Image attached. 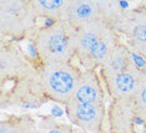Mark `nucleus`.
I'll list each match as a JSON object with an SVG mask.
<instances>
[{
	"label": "nucleus",
	"instance_id": "1",
	"mask_svg": "<svg viewBox=\"0 0 146 133\" xmlns=\"http://www.w3.org/2000/svg\"><path fill=\"white\" fill-rule=\"evenodd\" d=\"M120 42L116 30L105 19L98 20L76 30L75 57L84 68H100Z\"/></svg>",
	"mask_w": 146,
	"mask_h": 133
},
{
	"label": "nucleus",
	"instance_id": "2",
	"mask_svg": "<svg viewBox=\"0 0 146 133\" xmlns=\"http://www.w3.org/2000/svg\"><path fill=\"white\" fill-rule=\"evenodd\" d=\"M76 30L64 20L41 26L30 36L40 64L70 62L75 57Z\"/></svg>",
	"mask_w": 146,
	"mask_h": 133
},
{
	"label": "nucleus",
	"instance_id": "3",
	"mask_svg": "<svg viewBox=\"0 0 146 133\" xmlns=\"http://www.w3.org/2000/svg\"><path fill=\"white\" fill-rule=\"evenodd\" d=\"M42 87L49 99L66 105L72 99L81 70L74 62L40 64Z\"/></svg>",
	"mask_w": 146,
	"mask_h": 133
},
{
	"label": "nucleus",
	"instance_id": "4",
	"mask_svg": "<svg viewBox=\"0 0 146 133\" xmlns=\"http://www.w3.org/2000/svg\"><path fill=\"white\" fill-rule=\"evenodd\" d=\"M38 16L28 0H1L0 1V35L1 40L21 39L31 36L39 28Z\"/></svg>",
	"mask_w": 146,
	"mask_h": 133
},
{
	"label": "nucleus",
	"instance_id": "5",
	"mask_svg": "<svg viewBox=\"0 0 146 133\" xmlns=\"http://www.w3.org/2000/svg\"><path fill=\"white\" fill-rule=\"evenodd\" d=\"M48 98L41 82L40 67L10 84L1 85L0 106L4 109L14 106H38Z\"/></svg>",
	"mask_w": 146,
	"mask_h": 133
},
{
	"label": "nucleus",
	"instance_id": "6",
	"mask_svg": "<svg viewBox=\"0 0 146 133\" xmlns=\"http://www.w3.org/2000/svg\"><path fill=\"white\" fill-rule=\"evenodd\" d=\"M108 22L125 36L126 45L146 57V3L131 9L124 6Z\"/></svg>",
	"mask_w": 146,
	"mask_h": 133
},
{
	"label": "nucleus",
	"instance_id": "7",
	"mask_svg": "<svg viewBox=\"0 0 146 133\" xmlns=\"http://www.w3.org/2000/svg\"><path fill=\"white\" fill-rule=\"evenodd\" d=\"M40 67V62H35L26 56L20 49L11 42L1 40L0 49V81L1 85L10 84Z\"/></svg>",
	"mask_w": 146,
	"mask_h": 133
},
{
	"label": "nucleus",
	"instance_id": "8",
	"mask_svg": "<svg viewBox=\"0 0 146 133\" xmlns=\"http://www.w3.org/2000/svg\"><path fill=\"white\" fill-rule=\"evenodd\" d=\"M69 119L89 133H105L104 123L108 119V108L105 102L99 103H80L69 101L65 105Z\"/></svg>",
	"mask_w": 146,
	"mask_h": 133
},
{
	"label": "nucleus",
	"instance_id": "9",
	"mask_svg": "<svg viewBox=\"0 0 146 133\" xmlns=\"http://www.w3.org/2000/svg\"><path fill=\"white\" fill-rule=\"evenodd\" d=\"M140 74L141 71L132 66L122 72L100 76L112 99H134L140 82Z\"/></svg>",
	"mask_w": 146,
	"mask_h": 133
},
{
	"label": "nucleus",
	"instance_id": "10",
	"mask_svg": "<svg viewBox=\"0 0 146 133\" xmlns=\"http://www.w3.org/2000/svg\"><path fill=\"white\" fill-rule=\"evenodd\" d=\"M109 133H131L137 121L134 99H112L108 111Z\"/></svg>",
	"mask_w": 146,
	"mask_h": 133
},
{
	"label": "nucleus",
	"instance_id": "11",
	"mask_svg": "<svg viewBox=\"0 0 146 133\" xmlns=\"http://www.w3.org/2000/svg\"><path fill=\"white\" fill-rule=\"evenodd\" d=\"M102 9L100 1L70 0L61 20L71 25L75 30L86 26L98 20H102Z\"/></svg>",
	"mask_w": 146,
	"mask_h": 133
},
{
	"label": "nucleus",
	"instance_id": "12",
	"mask_svg": "<svg viewBox=\"0 0 146 133\" xmlns=\"http://www.w3.org/2000/svg\"><path fill=\"white\" fill-rule=\"evenodd\" d=\"M71 101L80 103H99L105 102V92L102 87V80L96 74V70L84 68L79 84L76 86L75 93Z\"/></svg>",
	"mask_w": 146,
	"mask_h": 133
},
{
	"label": "nucleus",
	"instance_id": "13",
	"mask_svg": "<svg viewBox=\"0 0 146 133\" xmlns=\"http://www.w3.org/2000/svg\"><path fill=\"white\" fill-rule=\"evenodd\" d=\"M132 66L135 65L132 64L130 49L126 44L120 42L112 51V54L108 57V60L100 66V75L117 74V72L129 70Z\"/></svg>",
	"mask_w": 146,
	"mask_h": 133
},
{
	"label": "nucleus",
	"instance_id": "14",
	"mask_svg": "<svg viewBox=\"0 0 146 133\" xmlns=\"http://www.w3.org/2000/svg\"><path fill=\"white\" fill-rule=\"evenodd\" d=\"M31 3L38 19L44 18L54 22L62 19L70 0H31Z\"/></svg>",
	"mask_w": 146,
	"mask_h": 133
},
{
	"label": "nucleus",
	"instance_id": "15",
	"mask_svg": "<svg viewBox=\"0 0 146 133\" xmlns=\"http://www.w3.org/2000/svg\"><path fill=\"white\" fill-rule=\"evenodd\" d=\"M36 124V121L31 116H8L0 121V133H21L28 128Z\"/></svg>",
	"mask_w": 146,
	"mask_h": 133
},
{
	"label": "nucleus",
	"instance_id": "16",
	"mask_svg": "<svg viewBox=\"0 0 146 133\" xmlns=\"http://www.w3.org/2000/svg\"><path fill=\"white\" fill-rule=\"evenodd\" d=\"M35 133H74L69 123L59 122L51 116H42L36 121Z\"/></svg>",
	"mask_w": 146,
	"mask_h": 133
},
{
	"label": "nucleus",
	"instance_id": "17",
	"mask_svg": "<svg viewBox=\"0 0 146 133\" xmlns=\"http://www.w3.org/2000/svg\"><path fill=\"white\" fill-rule=\"evenodd\" d=\"M135 108H136V116L137 121H140L142 124L146 123V70L141 71L140 74V82L136 91L135 98Z\"/></svg>",
	"mask_w": 146,
	"mask_h": 133
},
{
	"label": "nucleus",
	"instance_id": "18",
	"mask_svg": "<svg viewBox=\"0 0 146 133\" xmlns=\"http://www.w3.org/2000/svg\"><path fill=\"white\" fill-rule=\"evenodd\" d=\"M35 128H36V124L34 126V127L28 128V129H25V131H23L21 133H35Z\"/></svg>",
	"mask_w": 146,
	"mask_h": 133
},
{
	"label": "nucleus",
	"instance_id": "19",
	"mask_svg": "<svg viewBox=\"0 0 146 133\" xmlns=\"http://www.w3.org/2000/svg\"><path fill=\"white\" fill-rule=\"evenodd\" d=\"M140 133H146V123L144 124V127H142V131Z\"/></svg>",
	"mask_w": 146,
	"mask_h": 133
},
{
	"label": "nucleus",
	"instance_id": "20",
	"mask_svg": "<svg viewBox=\"0 0 146 133\" xmlns=\"http://www.w3.org/2000/svg\"><path fill=\"white\" fill-rule=\"evenodd\" d=\"M131 133H140V132H137V131H134V132H131Z\"/></svg>",
	"mask_w": 146,
	"mask_h": 133
}]
</instances>
